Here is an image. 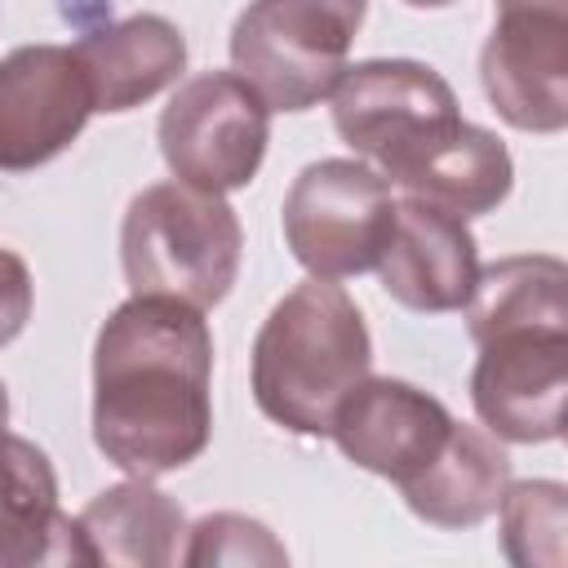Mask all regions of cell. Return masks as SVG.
Instances as JSON below:
<instances>
[{
	"instance_id": "cell-7",
	"label": "cell",
	"mask_w": 568,
	"mask_h": 568,
	"mask_svg": "<svg viewBox=\"0 0 568 568\" xmlns=\"http://www.w3.org/2000/svg\"><path fill=\"white\" fill-rule=\"evenodd\" d=\"M271 142V106L235 71H200L178 84L160 115V155L178 182L244 191Z\"/></svg>"
},
{
	"instance_id": "cell-23",
	"label": "cell",
	"mask_w": 568,
	"mask_h": 568,
	"mask_svg": "<svg viewBox=\"0 0 568 568\" xmlns=\"http://www.w3.org/2000/svg\"><path fill=\"white\" fill-rule=\"evenodd\" d=\"M404 4H413V9H444V4H453V0H404Z\"/></svg>"
},
{
	"instance_id": "cell-16",
	"label": "cell",
	"mask_w": 568,
	"mask_h": 568,
	"mask_svg": "<svg viewBox=\"0 0 568 568\" xmlns=\"http://www.w3.org/2000/svg\"><path fill=\"white\" fill-rule=\"evenodd\" d=\"M75 532H80V546H84V564L169 568V564L182 559L186 515L151 479L129 475L124 484L102 488L75 515Z\"/></svg>"
},
{
	"instance_id": "cell-17",
	"label": "cell",
	"mask_w": 568,
	"mask_h": 568,
	"mask_svg": "<svg viewBox=\"0 0 568 568\" xmlns=\"http://www.w3.org/2000/svg\"><path fill=\"white\" fill-rule=\"evenodd\" d=\"M404 195L439 204L457 217L493 213L515 186V160L493 129L457 120L444 138H435L422 155H413L395 178Z\"/></svg>"
},
{
	"instance_id": "cell-21",
	"label": "cell",
	"mask_w": 568,
	"mask_h": 568,
	"mask_svg": "<svg viewBox=\"0 0 568 568\" xmlns=\"http://www.w3.org/2000/svg\"><path fill=\"white\" fill-rule=\"evenodd\" d=\"M31 271L13 248H0V346H9L31 320Z\"/></svg>"
},
{
	"instance_id": "cell-11",
	"label": "cell",
	"mask_w": 568,
	"mask_h": 568,
	"mask_svg": "<svg viewBox=\"0 0 568 568\" xmlns=\"http://www.w3.org/2000/svg\"><path fill=\"white\" fill-rule=\"evenodd\" d=\"M448 430L453 413L422 386L399 377H364L337 404L328 439L346 462L399 488L435 462Z\"/></svg>"
},
{
	"instance_id": "cell-10",
	"label": "cell",
	"mask_w": 568,
	"mask_h": 568,
	"mask_svg": "<svg viewBox=\"0 0 568 568\" xmlns=\"http://www.w3.org/2000/svg\"><path fill=\"white\" fill-rule=\"evenodd\" d=\"M93 98L75 49L22 44L0 58V173L58 160L89 124Z\"/></svg>"
},
{
	"instance_id": "cell-18",
	"label": "cell",
	"mask_w": 568,
	"mask_h": 568,
	"mask_svg": "<svg viewBox=\"0 0 568 568\" xmlns=\"http://www.w3.org/2000/svg\"><path fill=\"white\" fill-rule=\"evenodd\" d=\"M475 342L510 328H568V266L550 253H515L479 266L466 297Z\"/></svg>"
},
{
	"instance_id": "cell-1",
	"label": "cell",
	"mask_w": 568,
	"mask_h": 568,
	"mask_svg": "<svg viewBox=\"0 0 568 568\" xmlns=\"http://www.w3.org/2000/svg\"><path fill=\"white\" fill-rule=\"evenodd\" d=\"M213 435V333L178 297L133 293L93 342V444L133 475L191 466Z\"/></svg>"
},
{
	"instance_id": "cell-22",
	"label": "cell",
	"mask_w": 568,
	"mask_h": 568,
	"mask_svg": "<svg viewBox=\"0 0 568 568\" xmlns=\"http://www.w3.org/2000/svg\"><path fill=\"white\" fill-rule=\"evenodd\" d=\"M9 426V390H4V382H0V430Z\"/></svg>"
},
{
	"instance_id": "cell-13",
	"label": "cell",
	"mask_w": 568,
	"mask_h": 568,
	"mask_svg": "<svg viewBox=\"0 0 568 568\" xmlns=\"http://www.w3.org/2000/svg\"><path fill=\"white\" fill-rule=\"evenodd\" d=\"M71 49L84 71L93 111H106V115L151 102L155 93L178 84L186 71V36L178 31V22L160 13H133L120 22L93 27Z\"/></svg>"
},
{
	"instance_id": "cell-19",
	"label": "cell",
	"mask_w": 568,
	"mask_h": 568,
	"mask_svg": "<svg viewBox=\"0 0 568 568\" xmlns=\"http://www.w3.org/2000/svg\"><path fill=\"white\" fill-rule=\"evenodd\" d=\"M497 515H501V550L515 568L568 564V488L559 479L506 484Z\"/></svg>"
},
{
	"instance_id": "cell-6",
	"label": "cell",
	"mask_w": 568,
	"mask_h": 568,
	"mask_svg": "<svg viewBox=\"0 0 568 568\" xmlns=\"http://www.w3.org/2000/svg\"><path fill=\"white\" fill-rule=\"evenodd\" d=\"M395 213L390 182L346 155L311 160L280 209L284 244L288 253L315 275V280H346L377 266V253L386 244Z\"/></svg>"
},
{
	"instance_id": "cell-8",
	"label": "cell",
	"mask_w": 568,
	"mask_h": 568,
	"mask_svg": "<svg viewBox=\"0 0 568 568\" xmlns=\"http://www.w3.org/2000/svg\"><path fill=\"white\" fill-rule=\"evenodd\" d=\"M479 84L510 129H568V0H493Z\"/></svg>"
},
{
	"instance_id": "cell-14",
	"label": "cell",
	"mask_w": 568,
	"mask_h": 568,
	"mask_svg": "<svg viewBox=\"0 0 568 568\" xmlns=\"http://www.w3.org/2000/svg\"><path fill=\"white\" fill-rule=\"evenodd\" d=\"M84 564L75 519L58 506V475L44 448L0 430V568Z\"/></svg>"
},
{
	"instance_id": "cell-2",
	"label": "cell",
	"mask_w": 568,
	"mask_h": 568,
	"mask_svg": "<svg viewBox=\"0 0 568 568\" xmlns=\"http://www.w3.org/2000/svg\"><path fill=\"white\" fill-rule=\"evenodd\" d=\"M373 368V337L337 280L288 288L253 337V399L275 426L320 439L337 404Z\"/></svg>"
},
{
	"instance_id": "cell-3",
	"label": "cell",
	"mask_w": 568,
	"mask_h": 568,
	"mask_svg": "<svg viewBox=\"0 0 568 568\" xmlns=\"http://www.w3.org/2000/svg\"><path fill=\"white\" fill-rule=\"evenodd\" d=\"M244 231L226 195L191 182L142 186L120 222V266L133 293L217 306L240 275Z\"/></svg>"
},
{
	"instance_id": "cell-15",
	"label": "cell",
	"mask_w": 568,
	"mask_h": 568,
	"mask_svg": "<svg viewBox=\"0 0 568 568\" xmlns=\"http://www.w3.org/2000/svg\"><path fill=\"white\" fill-rule=\"evenodd\" d=\"M510 484V457L497 435L470 422H453L444 448L426 470L399 484L404 506L435 528H475L497 515V501Z\"/></svg>"
},
{
	"instance_id": "cell-4",
	"label": "cell",
	"mask_w": 568,
	"mask_h": 568,
	"mask_svg": "<svg viewBox=\"0 0 568 568\" xmlns=\"http://www.w3.org/2000/svg\"><path fill=\"white\" fill-rule=\"evenodd\" d=\"M368 0H248L231 27V67L271 111H306L346 71Z\"/></svg>"
},
{
	"instance_id": "cell-9",
	"label": "cell",
	"mask_w": 568,
	"mask_h": 568,
	"mask_svg": "<svg viewBox=\"0 0 568 568\" xmlns=\"http://www.w3.org/2000/svg\"><path fill=\"white\" fill-rule=\"evenodd\" d=\"M479 346L470 404L488 435L506 444H550L564 435L568 328H510Z\"/></svg>"
},
{
	"instance_id": "cell-12",
	"label": "cell",
	"mask_w": 568,
	"mask_h": 568,
	"mask_svg": "<svg viewBox=\"0 0 568 568\" xmlns=\"http://www.w3.org/2000/svg\"><path fill=\"white\" fill-rule=\"evenodd\" d=\"M373 271L382 288L408 311H422V315L462 311L479 275L475 235L466 217L404 195L395 200L390 231Z\"/></svg>"
},
{
	"instance_id": "cell-5",
	"label": "cell",
	"mask_w": 568,
	"mask_h": 568,
	"mask_svg": "<svg viewBox=\"0 0 568 568\" xmlns=\"http://www.w3.org/2000/svg\"><path fill=\"white\" fill-rule=\"evenodd\" d=\"M328 102L337 138L355 155L373 160L386 182L462 120L453 84L413 58L346 62Z\"/></svg>"
},
{
	"instance_id": "cell-20",
	"label": "cell",
	"mask_w": 568,
	"mask_h": 568,
	"mask_svg": "<svg viewBox=\"0 0 568 568\" xmlns=\"http://www.w3.org/2000/svg\"><path fill=\"white\" fill-rule=\"evenodd\" d=\"M182 564L186 568H222V564H231V568H253V564L284 568L288 550L275 541V532L262 519L217 510V515H204L186 528Z\"/></svg>"
}]
</instances>
